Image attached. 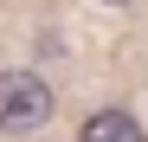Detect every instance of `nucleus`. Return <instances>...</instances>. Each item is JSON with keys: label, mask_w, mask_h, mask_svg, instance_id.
Returning <instances> with one entry per match:
<instances>
[{"label": "nucleus", "mask_w": 148, "mask_h": 142, "mask_svg": "<svg viewBox=\"0 0 148 142\" xmlns=\"http://www.w3.org/2000/svg\"><path fill=\"white\" fill-rule=\"evenodd\" d=\"M77 142H148V136H142V123L129 110H97L90 123L77 129Z\"/></svg>", "instance_id": "f03ea898"}, {"label": "nucleus", "mask_w": 148, "mask_h": 142, "mask_svg": "<svg viewBox=\"0 0 148 142\" xmlns=\"http://www.w3.org/2000/svg\"><path fill=\"white\" fill-rule=\"evenodd\" d=\"M45 116H52V84H39L32 71H7V78H0V129L26 136Z\"/></svg>", "instance_id": "f257e3e1"}]
</instances>
